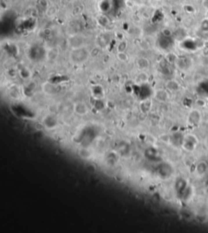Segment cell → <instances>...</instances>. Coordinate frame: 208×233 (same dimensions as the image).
<instances>
[{
    "label": "cell",
    "mask_w": 208,
    "mask_h": 233,
    "mask_svg": "<svg viewBox=\"0 0 208 233\" xmlns=\"http://www.w3.org/2000/svg\"><path fill=\"white\" fill-rule=\"evenodd\" d=\"M90 55V51L85 46H82L76 49H72V51L70 53V59L72 62L80 64L86 61Z\"/></svg>",
    "instance_id": "obj_1"
},
{
    "label": "cell",
    "mask_w": 208,
    "mask_h": 233,
    "mask_svg": "<svg viewBox=\"0 0 208 233\" xmlns=\"http://www.w3.org/2000/svg\"><path fill=\"white\" fill-rule=\"evenodd\" d=\"M68 43L72 49L85 46V38L80 34H74L68 38Z\"/></svg>",
    "instance_id": "obj_2"
},
{
    "label": "cell",
    "mask_w": 208,
    "mask_h": 233,
    "mask_svg": "<svg viewBox=\"0 0 208 233\" xmlns=\"http://www.w3.org/2000/svg\"><path fill=\"white\" fill-rule=\"evenodd\" d=\"M73 111L78 116H84L88 113L89 108L85 102L79 101V102H77L76 104H74Z\"/></svg>",
    "instance_id": "obj_3"
},
{
    "label": "cell",
    "mask_w": 208,
    "mask_h": 233,
    "mask_svg": "<svg viewBox=\"0 0 208 233\" xmlns=\"http://www.w3.org/2000/svg\"><path fill=\"white\" fill-rule=\"evenodd\" d=\"M42 123L45 127L47 129H54L58 126V120L56 116H54L52 114H48L43 118L42 120Z\"/></svg>",
    "instance_id": "obj_4"
},
{
    "label": "cell",
    "mask_w": 208,
    "mask_h": 233,
    "mask_svg": "<svg viewBox=\"0 0 208 233\" xmlns=\"http://www.w3.org/2000/svg\"><path fill=\"white\" fill-rule=\"evenodd\" d=\"M155 98L159 102H165L168 100L169 95L166 90L163 89H158L155 92Z\"/></svg>",
    "instance_id": "obj_5"
},
{
    "label": "cell",
    "mask_w": 208,
    "mask_h": 233,
    "mask_svg": "<svg viewBox=\"0 0 208 233\" xmlns=\"http://www.w3.org/2000/svg\"><path fill=\"white\" fill-rule=\"evenodd\" d=\"M78 155L82 159L84 160H89L93 157V153L90 151L88 148H81L78 150Z\"/></svg>",
    "instance_id": "obj_6"
},
{
    "label": "cell",
    "mask_w": 208,
    "mask_h": 233,
    "mask_svg": "<svg viewBox=\"0 0 208 233\" xmlns=\"http://www.w3.org/2000/svg\"><path fill=\"white\" fill-rule=\"evenodd\" d=\"M136 64L140 69H146L150 65V61L148 60V59L145 57H140L137 60Z\"/></svg>",
    "instance_id": "obj_7"
},
{
    "label": "cell",
    "mask_w": 208,
    "mask_h": 233,
    "mask_svg": "<svg viewBox=\"0 0 208 233\" xmlns=\"http://www.w3.org/2000/svg\"><path fill=\"white\" fill-rule=\"evenodd\" d=\"M148 79H149V76L145 72H142V73L138 74V75L136 78V81L138 83H145L148 81Z\"/></svg>",
    "instance_id": "obj_8"
},
{
    "label": "cell",
    "mask_w": 208,
    "mask_h": 233,
    "mask_svg": "<svg viewBox=\"0 0 208 233\" xmlns=\"http://www.w3.org/2000/svg\"><path fill=\"white\" fill-rule=\"evenodd\" d=\"M43 90H44L45 93L48 94V95H52V94H55V92H56L55 87L54 86H52V84H50V83H46L45 85H44V87H43Z\"/></svg>",
    "instance_id": "obj_9"
},
{
    "label": "cell",
    "mask_w": 208,
    "mask_h": 233,
    "mask_svg": "<svg viewBox=\"0 0 208 233\" xmlns=\"http://www.w3.org/2000/svg\"><path fill=\"white\" fill-rule=\"evenodd\" d=\"M167 87L170 90V91H177L178 89H179L180 86L179 84H178V83L177 82H176V81H169V82H167Z\"/></svg>",
    "instance_id": "obj_10"
},
{
    "label": "cell",
    "mask_w": 208,
    "mask_h": 233,
    "mask_svg": "<svg viewBox=\"0 0 208 233\" xmlns=\"http://www.w3.org/2000/svg\"><path fill=\"white\" fill-rule=\"evenodd\" d=\"M57 8L55 6H50V7H49L48 8L46 9V17H52L57 13Z\"/></svg>",
    "instance_id": "obj_11"
},
{
    "label": "cell",
    "mask_w": 208,
    "mask_h": 233,
    "mask_svg": "<svg viewBox=\"0 0 208 233\" xmlns=\"http://www.w3.org/2000/svg\"><path fill=\"white\" fill-rule=\"evenodd\" d=\"M58 54H59V51L56 48H51L48 51L46 55H47V58L50 60H55L58 56Z\"/></svg>",
    "instance_id": "obj_12"
},
{
    "label": "cell",
    "mask_w": 208,
    "mask_h": 233,
    "mask_svg": "<svg viewBox=\"0 0 208 233\" xmlns=\"http://www.w3.org/2000/svg\"><path fill=\"white\" fill-rule=\"evenodd\" d=\"M116 57L121 62H127L129 60V56L124 51H118L116 54Z\"/></svg>",
    "instance_id": "obj_13"
},
{
    "label": "cell",
    "mask_w": 208,
    "mask_h": 233,
    "mask_svg": "<svg viewBox=\"0 0 208 233\" xmlns=\"http://www.w3.org/2000/svg\"><path fill=\"white\" fill-rule=\"evenodd\" d=\"M127 46H128L127 42L124 41V40L120 41L119 42L118 45H117V51H124L127 49Z\"/></svg>",
    "instance_id": "obj_14"
},
{
    "label": "cell",
    "mask_w": 208,
    "mask_h": 233,
    "mask_svg": "<svg viewBox=\"0 0 208 233\" xmlns=\"http://www.w3.org/2000/svg\"><path fill=\"white\" fill-rule=\"evenodd\" d=\"M206 170H207V166H206L205 163L201 162L198 165V173L199 175H202V174H204V173L206 172Z\"/></svg>",
    "instance_id": "obj_15"
},
{
    "label": "cell",
    "mask_w": 208,
    "mask_h": 233,
    "mask_svg": "<svg viewBox=\"0 0 208 233\" xmlns=\"http://www.w3.org/2000/svg\"><path fill=\"white\" fill-rule=\"evenodd\" d=\"M201 29H202V31H208V20L202 21Z\"/></svg>",
    "instance_id": "obj_16"
},
{
    "label": "cell",
    "mask_w": 208,
    "mask_h": 233,
    "mask_svg": "<svg viewBox=\"0 0 208 233\" xmlns=\"http://www.w3.org/2000/svg\"><path fill=\"white\" fill-rule=\"evenodd\" d=\"M162 33L163 34V36L166 37H168L171 36V31L169 29H164L162 31Z\"/></svg>",
    "instance_id": "obj_17"
},
{
    "label": "cell",
    "mask_w": 208,
    "mask_h": 233,
    "mask_svg": "<svg viewBox=\"0 0 208 233\" xmlns=\"http://www.w3.org/2000/svg\"><path fill=\"white\" fill-rule=\"evenodd\" d=\"M44 33H45V34H47V35H49V34L51 33V29H44Z\"/></svg>",
    "instance_id": "obj_18"
},
{
    "label": "cell",
    "mask_w": 208,
    "mask_h": 233,
    "mask_svg": "<svg viewBox=\"0 0 208 233\" xmlns=\"http://www.w3.org/2000/svg\"><path fill=\"white\" fill-rule=\"evenodd\" d=\"M207 147L208 148V136L207 137Z\"/></svg>",
    "instance_id": "obj_19"
}]
</instances>
